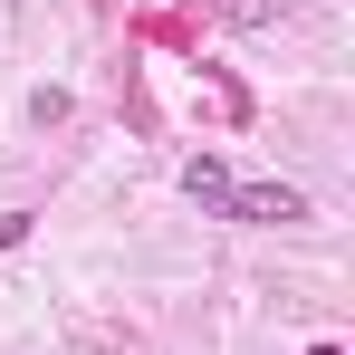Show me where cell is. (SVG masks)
Returning a JSON list of instances; mask_svg holds the SVG:
<instances>
[{
    "label": "cell",
    "mask_w": 355,
    "mask_h": 355,
    "mask_svg": "<svg viewBox=\"0 0 355 355\" xmlns=\"http://www.w3.org/2000/svg\"><path fill=\"white\" fill-rule=\"evenodd\" d=\"M231 221L288 231V221H307V192H288V182H231Z\"/></svg>",
    "instance_id": "obj_1"
},
{
    "label": "cell",
    "mask_w": 355,
    "mask_h": 355,
    "mask_svg": "<svg viewBox=\"0 0 355 355\" xmlns=\"http://www.w3.org/2000/svg\"><path fill=\"white\" fill-rule=\"evenodd\" d=\"M182 192H192L202 211H231V164H221V154H192V164H182Z\"/></svg>",
    "instance_id": "obj_2"
},
{
    "label": "cell",
    "mask_w": 355,
    "mask_h": 355,
    "mask_svg": "<svg viewBox=\"0 0 355 355\" xmlns=\"http://www.w3.org/2000/svg\"><path fill=\"white\" fill-rule=\"evenodd\" d=\"M221 19H231V29H269V19H279V0H221Z\"/></svg>",
    "instance_id": "obj_3"
},
{
    "label": "cell",
    "mask_w": 355,
    "mask_h": 355,
    "mask_svg": "<svg viewBox=\"0 0 355 355\" xmlns=\"http://www.w3.org/2000/svg\"><path fill=\"white\" fill-rule=\"evenodd\" d=\"M29 240V211H0V250H19Z\"/></svg>",
    "instance_id": "obj_4"
},
{
    "label": "cell",
    "mask_w": 355,
    "mask_h": 355,
    "mask_svg": "<svg viewBox=\"0 0 355 355\" xmlns=\"http://www.w3.org/2000/svg\"><path fill=\"white\" fill-rule=\"evenodd\" d=\"M307 355H346V346H307Z\"/></svg>",
    "instance_id": "obj_5"
}]
</instances>
